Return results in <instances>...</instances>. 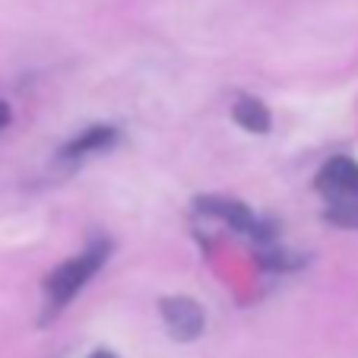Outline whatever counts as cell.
<instances>
[{"label":"cell","mask_w":358,"mask_h":358,"mask_svg":"<svg viewBox=\"0 0 358 358\" xmlns=\"http://www.w3.org/2000/svg\"><path fill=\"white\" fill-rule=\"evenodd\" d=\"M317 194L324 200L327 219L343 229H358V162L349 156H333L317 171Z\"/></svg>","instance_id":"obj_2"},{"label":"cell","mask_w":358,"mask_h":358,"mask_svg":"<svg viewBox=\"0 0 358 358\" xmlns=\"http://www.w3.org/2000/svg\"><path fill=\"white\" fill-rule=\"evenodd\" d=\"M159 308H162V320H165V327H169V333L175 339H181V343L196 339L203 333V327H206V314H203V308L187 295L162 298Z\"/></svg>","instance_id":"obj_3"},{"label":"cell","mask_w":358,"mask_h":358,"mask_svg":"<svg viewBox=\"0 0 358 358\" xmlns=\"http://www.w3.org/2000/svg\"><path fill=\"white\" fill-rule=\"evenodd\" d=\"M231 115H235V121L241 124L244 130H250V134H266V130H270V111H266V105L260 99L241 95V99L235 101Z\"/></svg>","instance_id":"obj_5"},{"label":"cell","mask_w":358,"mask_h":358,"mask_svg":"<svg viewBox=\"0 0 358 358\" xmlns=\"http://www.w3.org/2000/svg\"><path fill=\"white\" fill-rule=\"evenodd\" d=\"M108 254H111L108 238H95V241H89L76 257L64 260L55 273H48V279H45V320L57 317V314L86 289L89 279L105 266Z\"/></svg>","instance_id":"obj_1"},{"label":"cell","mask_w":358,"mask_h":358,"mask_svg":"<svg viewBox=\"0 0 358 358\" xmlns=\"http://www.w3.org/2000/svg\"><path fill=\"white\" fill-rule=\"evenodd\" d=\"M115 143H117L115 127H89L61 149V162H80V159L92 156V152H108Z\"/></svg>","instance_id":"obj_4"},{"label":"cell","mask_w":358,"mask_h":358,"mask_svg":"<svg viewBox=\"0 0 358 358\" xmlns=\"http://www.w3.org/2000/svg\"><path fill=\"white\" fill-rule=\"evenodd\" d=\"M7 124H10V108L3 105V101H0V130L7 127Z\"/></svg>","instance_id":"obj_6"},{"label":"cell","mask_w":358,"mask_h":358,"mask_svg":"<svg viewBox=\"0 0 358 358\" xmlns=\"http://www.w3.org/2000/svg\"><path fill=\"white\" fill-rule=\"evenodd\" d=\"M89 358H117V355H111V352H92Z\"/></svg>","instance_id":"obj_7"}]
</instances>
